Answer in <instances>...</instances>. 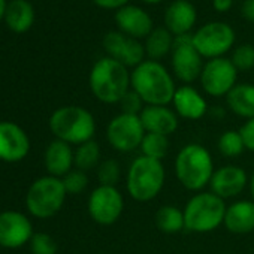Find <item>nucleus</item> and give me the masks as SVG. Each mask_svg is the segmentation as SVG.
<instances>
[{"label": "nucleus", "mask_w": 254, "mask_h": 254, "mask_svg": "<svg viewBox=\"0 0 254 254\" xmlns=\"http://www.w3.org/2000/svg\"><path fill=\"white\" fill-rule=\"evenodd\" d=\"M130 88L145 105H171L177 91L169 70L156 60H144L130 72Z\"/></svg>", "instance_id": "f257e3e1"}, {"label": "nucleus", "mask_w": 254, "mask_h": 254, "mask_svg": "<svg viewBox=\"0 0 254 254\" xmlns=\"http://www.w3.org/2000/svg\"><path fill=\"white\" fill-rule=\"evenodd\" d=\"M88 84L99 102L114 105L130 90V72L124 64L106 56L93 64Z\"/></svg>", "instance_id": "f03ea898"}, {"label": "nucleus", "mask_w": 254, "mask_h": 254, "mask_svg": "<svg viewBox=\"0 0 254 254\" xmlns=\"http://www.w3.org/2000/svg\"><path fill=\"white\" fill-rule=\"evenodd\" d=\"M178 183L190 191H203L215 171L211 153L200 144L184 145L174 162Z\"/></svg>", "instance_id": "7ed1b4c3"}, {"label": "nucleus", "mask_w": 254, "mask_h": 254, "mask_svg": "<svg viewBox=\"0 0 254 254\" xmlns=\"http://www.w3.org/2000/svg\"><path fill=\"white\" fill-rule=\"evenodd\" d=\"M48 124L56 139L76 147L91 141L96 133V120L93 114L78 105H66L56 109Z\"/></svg>", "instance_id": "20e7f679"}, {"label": "nucleus", "mask_w": 254, "mask_h": 254, "mask_svg": "<svg viewBox=\"0 0 254 254\" xmlns=\"http://www.w3.org/2000/svg\"><path fill=\"white\" fill-rule=\"evenodd\" d=\"M166 171L160 160L136 157L126 174V190L136 202H150L163 190Z\"/></svg>", "instance_id": "39448f33"}, {"label": "nucleus", "mask_w": 254, "mask_h": 254, "mask_svg": "<svg viewBox=\"0 0 254 254\" xmlns=\"http://www.w3.org/2000/svg\"><path fill=\"white\" fill-rule=\"evenodd\" d=\"M226 208V200L212 191H197L187 200L183 209L186 230L191 233L214 232L223 224Z\"/></svg>", "instance_id": "423d86ee"}, {"label": "nucleus", "mask_w": 254, "mask_h": 254, "mask_svg": "<svg viewBox=\"0 0 254 254\" xmlns=\"http://www.w3.org/2000/svg\"><path fill=\"white\" fill-rule=\"evenodd\" d=\"M66 196L62 178L51 175L41 177L30 186L26 194V206L36 218H51L63 208Z\"/></svg>", "instance_id": "0eeeda50"}, {"label": "nucleus", "mask_w": 254, "mask_h": 254, "mask_svg": "<svg viewBox=\"0 0 254 254\" xmlns=\"http://www.w3.org/2000/svg\"><path fill=\"white\" fill-rule=\"evenodd\" d=\"M145 136V129L139 115L123 114L112 117L106 126V141L118 153H132L139 150Z\"/></svg>", "instance_id": "6e6552de"}, {"label": "nucleus", "mask_w": 254, "mask_h": 254, "mask_svg": "<svg viewBox=\"0 0 254 254\" xmlns=\"http://www.w3.org/2000/svg\"><path fill=\"white\" fill-rule=\"evenodd\" d=\"M191 38L199 54L208 60L223 57L235 44L233 29L220 21L202 26L197 32H194V35H191Z\"/></svg>", "instance_id": "1a4fd4ad"}, {"label": "nucleus", "mask_w": 254, "mask_h": 254, "mask_svg": "<svg viewBox=\"0 0 254 254\" xmlns=\"http://www.w3.org/2000/svg\"><path fill=\"white\" fill-rule=\"evenodd\" d=\"M171 54L172 70L181 82L190 85L191 82L200 78L205 63L203 57L193 45L191 35L177 36Z\"/></svg>", "instance_id": "9d476101"}, {"label": "nucleus", "mask_w": 254, "mask_h": 254, "mask_svg": "<svg viewBox=\"0 0 254 254\" xmlns=\"http://www.w3.org/2000/svg\"><path fill=\"white\" fill-rule=\"evenodd\" d=\"M87 209L94 223L111 226L123 215L124 197L117 187L99 184L88 196Z\"/></svg>", "instance_id": "9b49d317"}, {"label": "nucleus", "mask_w": 254, "mask_h": 254, "mask_svg": "<svg viewBox=\"0 0 254 254\" xmlns=\"http://www.w3.org/2000/svg\"><path fill=\"white\" fill-rule=\"evenodd\" d=\"M200 84L203 91L212 97H226L236 85L238 69L230 59L218 57L208 60L200 73Z\"/></svg>", "instance_id": "f8f14e48"}, {"label": "nucleus", "mask_w": 254, "mask_h": 254, "mask_svg": "<svg viewBox=\"0 0 254 254\" xmlns=\"http://www.w3.org/2000/svg\"><path fill=\"white\" fill-rule=\"evenodd\" d=\"M103 48L108 57L120 62L126 67H136L145 60V47L139 39L130 38L121 32H109L103 38Z\"/></svg>", "instance_id": "ddd939ff"}, {"label": "nucleus", "mask_w": 254, "mask_h": 254, "mask_svg": "<svg viewBox=\"0 0 254 254\" xmlns=\"http://www.w3.org/2000/svg\"><path fill=\"white\" fill-rule=\"evenodd\" d=\"M33 224L27 215L18 211L0 212V247L20 248L30 242Z\"/></svg>", "instance_id": "4468645a"}, {"label": "nucleus", "mask_w": 254, "mask_h": 254, "mask_svg": "<svg viewBox=\"0 0 254 254\" xmlns=\"http://www.w3.org/2000/svg\"><path fill=\"white\" fill-rule=\"evenodd\" d=\"M30 139L23 127L12 121H0V160L17 163L27 157Z\"/></svg>", "instance_id": "2eb2a0df"}, {"label": "nucleus", "mask_w": 254, "mask_h": 254, "mask_svg": "<svg viewBox=\"0 0 254 254\" xmlns=\"http://www.w3.org/2000/svg\"><path fill=\"white\" fill-rule=\"evenodd\" d=\"M250 177L244 168L236 165H224L214 171L209 181V191L226 199H233L239 196L248 186Z\"/></svg>", "instance_id": "dca6fc26"}, {"label": "nucleus", "mask_w": 254, "mask_h": 254, "mask_svg": "<svg viewBox=\"0 0 254 254\" xmlns=\"http://www.w3.org/2000/svg\"><path fill=\"white\" fill-rule=\"evenodd\" d=\"M145 133L171 136L180 126V117L169 105H145L139 114Z\"/></svg>", "instance_id": "f3484780"}, {"label": "nucleus", "mask_w": 254, "mask_h": 254, "mask_svg": "<svg viewBox=\"0 0 254 254\" xmlns=\"http://www.w3.org/2000/svg\"><path fill=\"white\" fill-rule=\"evenodd\" d=\"M115 23L118 32L135 39L147 38L154 29L151 17L142 8L133 5L120 8L115 14Z\"/></svg>", "instance_id": "a211bd4d"}, {"label": "nucleus", "mask_w": 254, "mask_h": 254, "mask_svg": "<svg viewBox=\"0 0 254 254\" xmlns=\"http://www.w3.org/2000/svg\"><path fill=\"white\" fill-rule=\"evenodd\" d=\"M172 109L180 118L191 121L203 118L209 111L205 97L194 87L186 84L177 87V91L172 99Z\"/></svg>", "instance_id": "6ab92c4d"}, {"label": "nucleus", "mask_w": 254, "mask_h": 254, "mask_svg": "<svg viewBox=\"0 0 254 254\" xmlns=\"http://www.w3.org/2000/svg\"><path fill=\"white\" fill-rule=\"evenodd\" d=\"M196 8L189 0H175L165 12V27L177 38L190 35L196 23Z\"/></svg>", "instance_id": "aec40b11"}, {"label": "nucleus", "mask_w": 254, "mask_h": 254, "mask_svg": "<svg viewBox=\"0 0 254 254\" xmlns=\"http://www.w3.org/2000/svg\"><path fill=\"white\" fill-rule=\"evenodd\" d=\"M223 226L235 235H245L254 230V202L253 200H235L227 205Z\"/></svg>", "instance_id": "412c9836"}, {"label": "nucleus", "mask_w": 254, "mask_h": 254, "mask_svg": "<svg viewBox=\"0 0 254 254\" xmlns=\"http://www.w3.org/2000/svg\"><path fill=\"white\" fill-rule=\"evenodd\" d=\"M73 153L75 151L72 150V145L63 141L54 139L53 142H50L44 154V165L48 175L63 178L66 174H69L75 166Z\"/></svg>", "instance_id": "4be33fe9"}, {"label": "nucleus", "mask_w": 254, "mask_h": 254, "mask_svg": "<svg viewBox=\"0 0 254 254\" xmlns=\"http://www.w3.org/2000/svg\"><path fill=\"white\" fill-rule=\"evenodd\" d=\"M3 20L14 33H26L35 23V9L27 0H11Z\"/></svg>", "instance_id": "5701e85b"}, {"label": "nucleus", "mask_w": 254, "mask_h": 254, "mask_svg": "<svg viewBox=\"0 0 254 254\" xmlns=\"http://www.w3.org/2000/svg\"><path fill=\"white\" fill-rule=\"evenodd\" d=\"M227 108L238 117L250 120L254 117V85L236 84L226 96Z\"/></svg>", "instance_id": "b1692460"}, {"label": "nucleus", "mask_w": 254, "mask_h": 254, "mask_svg": "<svg viewBox=\"0 0 254 254\" xmlns=\"http://www.w3.org/2000/svg\"><path fill=\"white\" fill-rule=\"evenodd\" d=\"M174 35L166 27H156L153 32L147 36L145 41V54L150 57V60L159 62L160 59L166 57L174 47Z\"/></svg>", "instance_id": "393cba45"}, {"label": "nucleus", "mask_w": 254, "mask_h": 254, "mask_svg": "<svg viewBox=\"0 0 254 254\" xmlns=\"http://www.w3.org/2000/svg\"><path fill=\"white\" fill-rule=\"evenodd\" d=\"M154 221L157 229L166 235H175L181 230H186L184 212L175 205H163L156 211Z\"/></svg>", "instance_id": "a878e982"}, {"label": "nucleus", "mask_w": 254, "mask_h": 254, "mask_svg": "<svg viewBox=\"0 0 254 254\" xmlns=\"http://www.w3.org/2000/svg\"><path fill=\"white\" fill-rule=\"evenodd\" d=\"M100 156H102L100 145L94 139L78 145L73 153L75 169H79L82 172L96 169L100 165Z\"/></svg>", "instance_id": "bb28decb"}, {"label": "nucleus", "mask_w": 254, "mask_h": 254, "mask_svg": "<svg viewBox=\"0 0 254 254\" xmlns=\"http://www.w3.org/2000/svg\"><path fill=\"white\" fill-rule=\"evenodd\" d=\"M171 148L169 136L159 135V133H145L142 142H141V153L145 157L154 159V160H163Z\"/></svg>", "instance_id": "cd10ccee"}, {"label": "nucleus", "mask_w": 254, "mask_h": 254, "mask_svg": "<svg viewBox=\"0 0 254 254\" xmlns=\"http://www.w3.org/2000/svg\"><path fill=\"white\" fill-rule=\"evenodd\" d=\"M217 148L220 154L226 159H235L245 151V145L239 130H226L220 135L217 141Z\"/></svg>", "instance_id": "c85d7f7f"}, {"label": "nucleus", "mask_w": 254, "mask_h": 254, "mask_svg": "<svg viewBox=\"0 0 254 254\" xmlns=\"http://www.w3.org/2000/svg\"><path fill=\"white\" fill-rule=\"evenodd\" d=\"M121 178V168L115 159H106L100 162L97 166V180L100 186H112L117 187Z\"/></svg>", "instance_id": "c756f323"}, {"label": "nucleus", "mask_w": 254, "mask_h": 254, "mask_svg": "<svg viewBox=\"0 0 254 254\" xmlns=\"http://www.w3.org/2000/svg\"><path fill=\"white\" fill-rule=\"evenodd\" d=\"M233 66L238 69V72H247L254 67V47L244 44L235 48L232 57H230Z\"/></svg>", "instance_id": "7c9ffc66"}, {"label": "nucleus", "mask_w": 254, "mask_h": 254, "mask_svg": "<svg viewBox=\"0 0 254 254\" xmlns=\"http://www.w3.org/2000/svg\"><path fill=\"white\" fill-rule=\"evenodd\" d=\"M62 181L67 194H81L88 186L87 174L79 169H72L69 174H66L62 178Z\"/></svg>", "instance_id": "2f4dec72"}, {"label": "nucleus", "mask_w": 254, "mask_h": 254, "mask_svg": "<svg viewBox=\"0 0 254 254\" xmlns=\"http://www.w3.org/2000/svg\"><path fill=\"white\" fill-rule=\"evenodd\" d=\"M29 244L32 254H57V242L48 233H35Z\"/></svg>", "instance_id": "473e14b6"}, {"label": "nucleus", "mask_w": 254, "mask_h": 254, "mask_svg": "<svg viewBox=\"0 0 254 254\" xmlns=\"http://www.w3.org/2000/svg\"><path fill=\"white\" fill-rule=\"evenodd\" d=\"M118 105H120L123 114H132V115H139L142 112V109L145 108V102L132 88L123 96V99L118 102Z\"/></svg>", "instance_id": "72a5a7b5"}, {"label": "nucleus", "mask_w": 254, "mask_h": 254, "mask_svg": "<svg viewBox=\"0 0 254 254\" xmlns=\"http://www.w3.org/2000/svg\"><path fill=\"white\" fill-rule=\"evenodd\" d=\"M239 133L242 136L245 150L254 153V117L250 120H245V123L241 126Z\"/></svg>", "instance_id": "f704fd0d"}, {"label": "nucleus", "mask_w": 254, "mask_h": 254, "mask_svg": "<svg viewBox=\"0 0 254 254\" xmlns=\"http://www.w3.org/2000/svg\"><path fill=\"white\" fill-rule=\"evenodd\" d=\"M93 2L103 9H120L127 5L129 0H93Z\"/></svg>", "instance_id": "c9c22d12"}, {"label": "nucleus", "mask_w": 254, "mask_h": 254, "mask_svg": "<svg viewBox=\"0 0 254 254\" xmlns=\"http://www.w3.org/2000/svg\"><path fill=\"white\" fill-rule=\"evenodd\" d=\"M242 15L245 20L254 23V0H245L242 3Z\"/></svg>", "instance_id": "e433bc0d"}, {"label": "nucleus", "mask_w": 254, "mask_h": 254, "mask_svg": "<svg viewBox=\"0 0 254 254\" xmlns=\"http://www.w3.org/2000/svg\"><path fill=\"white\" fill-rule=\"evenodd\" d=\"M233 5V0H212V6L217 12H227Z\"/></svg>", "instance_id": "4c0bfd02"}, {"label": "nucleus", "mask_w": 254, "mask_h": 254, "mask_svg": "<svg viewBox=\"0 0 254 254\" xmlns=\"http://www.w3.org/2000/svg\"><path fill=\"white\" fill-rule=\"evenodd\" d=\"M248 187H250V193H251V200L254 202V171L250 175V181H248Z\"/></svg>", "instance_id": "58836bf2"}, {"label": "nucleus", "mask_w": 254, "mask_h": 254, "mask_svg": "<svg viewBox=\"0 0 254 254\" xmlns=\"http://www.w3.org/2000/svg\"><path fill=\"white\" fill-rule=\"evenodd\" d=\"M6 6H8L6 0H0V20H3V17H5Z\"/></svg>", "instance_id": "ea45409f"}, {"label": "nucleus", "mask_w": 254, "mask_h": 254, "mask_svg": "<svg viewBox=\"0 0 254 254\" xmlns=\"http://www.w3.org/2000/svg\"><path fill=\"white\" fill-rule=\"evenodd\" d=\"M142 2H145V3H151V5H154V3H160V2H163V0H142Z\"/></svg>", "instance_id": "a19ab883"}]
</instances>
